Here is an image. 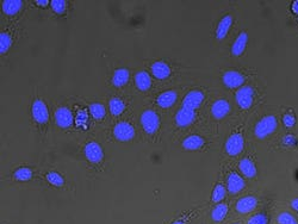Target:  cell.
Segmentation results:
<instances>
[{
  "mask_svg": "<svg viewBox=\"0 0 298 224\" xmlns=\"http://www.w3.org/2000/svg\"><path fill=\"white\" fill-rule=\"evenodd\" d=\"M204 99H205V95H204V93L202 92V91L199 90L190 91V92L185 95V98H184L183 108L196 111L197 109L203 104Z\"/></svg>",
  "mask_w": 298,
  "mask_h": 224,
  "instance_id": "obj_7",
  "label": "cell"
},
{
  "mask_svg": "<svg viewBox=\"0 0 298 224\" xmlns=\"http://www.w3.org/2000/svg\"><path fill=\"white\" fill-rule=\"evenodd\" d=\"M172 224H185V222H184L183 220H177L175 222H173Z\"/></svg>",
  "mask_w": 298,
  "mask_h": 224,
  "instance_id": "obj_39",
  "label": "cell"
},
{
  "mask_svg": "<svg viewBox=\"0 0 298 224\" xmlns=\"http://www.w3.org/2000/svg\"><path fill=\"white\" fill-rule=\"evenodd\" d=\"M283 123L286 128H292L296 124V117L292 113H285L283 116Z\"/></svg>",
  "mask_w": 298,
  "mask_h": 224,
  "instance_id": "obj_34",
  "label": "cell"
},
{
  "mask_svg": "<svg viewBox=\"0 0 298 224\" xmlns=\"http://www.w3.org/2000/svg\"><path fill=\"white\" fill-rule=\"evenodd\" d=\"M31 113H33V118L36 123L44 124L49 121V111H48L46 103L43 100H34L33 106H31Z\"/></svg>",
  "mask_w": 298,
  "mask_h": 224,
  "instance_id": "obj_6",
  "label": "cell"
},
{
  "mask_svg": "<svg viewBox=\"0 0 298 224\" xmlns=\"http://www.w3.org/2000/svg\"><path fill=\"white\" fill-rule=\"evenodd\" d=\"M247 43H248V34L246 31H242V33L236 37V39L234 41L233 45H231V54L236 57L241 56L246 50Z\"/></svg>",
  "mask_w": 298,
  "mask_h": 224,
  "instance_id": "obj_16",
  "label": "cell"
},
{
  "mask_svg": "<svg viewBox=\"0 0 298 224\" xmlns=\"http://www.w3.org/2000/svg\"><path fill=\"white\" fill-rule=\"evenodd\" d=\"M36 5L37 6H41V7H47L48 5H50L49 0H36Z\"/></svg>",
  "mask_w": 298,
  "mask_h": 224,
  "instance_id": "obj_35",
  "label": "cell"
},
{
  "mask_svg": "<svg viewBox=\"0 0 298 224\" xmlns=\"http://www.w3.org/2000/svg\"><path fill=\"white\" fill-rule=\"evenodd\" d=\"M47 180L52 184L53 186H56V187H62L65 180H63L62 175L57 172H49L47 174Z\"/></svg>",
  "mask_w": 298,
  "mask_h": 224,
  "instance_id": "obj_30",
  "label": "cell"
},
{
  "mask_svg": "<svg viewBox=\"0 0 298 224\" xmlns=\"http://www.w3.org/2000/svg\"><path fill=\"white\" fill-rule=\"evenodd\" d=\"M12 37L9 33H1L0 35V53L5 54L11 48Z\"/></svg>",
  "mask_w": 298,
  "mask_h": 224,
  "instance_id": "obj_29",
  "label": "cell"
},
{
  "mask_svg": "<svg viewBox=\"0 0 298 224\" xmlns=\"http://www.w3.org/2000/svg\"><path fill=\"white\" fill-rule=\"evenodd\" d=\"M84 154L86 159L92 164H99L104 159V151L99 143L89 142L84 148Z\"/></svg>",
  "mask_w": 298,
  "mask_h": 224,
  "instance_id": "obj_10",
  "label": "cell"
},
{
  "mask_svg": "<svg viewBox=\"0 0 298 224\" xmlns=\"http://www.w3.org/2000/svg\"><path fill=\"white\" fill-rule=\"evenodd\" d=\"M22 0H5L2 2V11L7 16H15L22 10Z\"/></svg>",
  "mask_w": 298,
  "mask_h": 224,
  "instance_id": "obj_23",
  "label": "cell"
},
{
  "mask_svg": "<svg viewBox=\"0 0 298 224\" xmlns=\"http://www.w3.org/2000/svg\"><path fill=\"white\" fill-rule=\"evenodd\" d=\"M222 81L223 84H224V86L228 87V89H239V87L241 89L242 85L246 81V78H244L243 74H241L240 72L228 71L223 74Z\"/></svg>",
  "mask_w": 298,
  "mask_h": 224,
  "instance_id": "obj_9",
  "label": "cell"
},
{
  "mask_svg": "<svg viewBox=\"0 0 298 224\" xmlns=\"http://www.w3.org/2000/svg\"><path fill=\"white\" fill-rule=\"evenodd\" d=\"M13 177L18 181H28L33 178V170L28 167H20L17 170H15Z\"/></svg>",
  "mask_w": 298,
  "mask_h": 224,
  "instance_id": "obj_26",
  "label": "cell"
},
{
  "mask_svg": "<svg viewBox=\"0 0 298 224\" xmlns=\"http://www.w3.org/2000/svg\"><path fill=\"white\" fill-rule=\"evenodd\" d=\"M109 109L113 116H121L126 110V104L118 97H112L109 100Z\"/></svg>",
  "mask_w": 298,
  "mask_h": 224,
  "instance_id": "obj_25",
  "label": "cell"
},
{
  "mask_svg": "<svg viewBox=\"0 0 298 224\" xmlns=\"http://www.w3.org/2000/svg\"><path fill=\"white\" fill-rule=\"evenodd\" d=\"M277 127H278V122H277V118L273 114L265 116L264 118L260 119L257 125H255L254 134L258 138L262 140V138H266L267 136L272 135L277 130Z\"/></svg>",
  "mask_w": 298,
  "mask_h": 224,
  "instance_id": "obj_1",
  "label": "cell"
},
{
  "mask_svg": "<svg viewBox=\"0 0 298 224\" xmlns=\"http://www.w3.org/2000/svg\"><path fill=\"white\" fill-rule=\"evenodd\" d=\"M291 207L295 210V211H297V212H298V198L292 199V202H291Z\"/></svg>",
  "mask_w": 298,
  "mask_h": 224,
  "instance_id": "obj_37",
  "label": "cell"
},
{
  "mask_svg": "<svg viewBox=\"0 0 298 224\" xmlns=\"http://www.w3.org/2000/svg\"><path fill=\"white\" fill-rule=\"evenodd\" d=\"M177 98L178 94L175 91H166V92H162L160 95H158L156 104L162 109H168L175 103Z\"/></svg>",
  "mask_w": 298,
  "mask_h": 224,
  "instance_id": "obj_19",
  "label": "cell"
},
{
  "mask_svg": "<svg viewBox=\"0 0 298 224\" xmlns=\"http://www.w3.org/2000/svg\"><path fill=\"white\" fill-rule=\"evenodd\" d=\"M205 145V140H204L202 136L199 135H190L183 141L182 146L185 150H190V151H195L202 149Z\"/></svg>",
  "mask_w": 298,
  "mask_h": 224,
  "instance_id": "obj_15",
  "label": "cell"
},
{
  "mask_svg": "<svg viewBox=\"0 0 298 224\" xmlns=\"http://www.w3.org/2000/svg\"><path fill=\"white\" fill-rule=\"evenodd\" d=\"M113 136L121 142H129L135 137V128L129 122H119L113 128Z\"/></svg>",
  "mask_w": 298,
  "mask_h": 224,
  "instance_id": "obj_3",
  "label": "cell"
},
{
  "mask_svg": "<svg viewBox=\"0 0 298 224\" xmlns=\"http://www.w3.org/2000/svg\"><path fill=\"white\" fill-rule=\"evenodd\" d=\"M236 103L243 110H248L252 108L254 101V90L252 86H242L238 90L235 94Z\"/></svg>",
  "mask_w": 298,
  "mask_h": 224,
  "instance_id": "obj_4",
  "label": "cell"
},
{
  "mask_svg": "<svg viewBox=\"0 0 298 224\" xmlns=\"http://www.w3.org/2000/svg\"><path fill=\"white\" fill-rule=\"evenodd\" d=\"M135 85H136L138 91H142V92H146L151 87L153 82H151V76L149 75V73H147L146 71H141L136 73L135 75Z\"/></svg>",
  "mask_w": 298,
  "mask_h": 224,
  "instance_id": "obj_20",
  "label": "cell"
},
{
  "mask_svg": "<svg viewBox=\"0 0 298 224\" xmlns=\"http://www.w3.org/2000/svg\"><path fill=\"white\" fill-rule=\"evenodd\" d=\"M257 205H258V199L255 198L254 196H246L242 197V198H240L238 202H236L235 209L239 213L246 215V213L254 211Z\"/></svg>",
  "mask_w": 298,
  "mask_h": 224,
  "instance_id": "obj_13",
  "label": "cell"
},
{
  "mask_svg": "<svg viewBox=\"0 0 298 224\" xmlns=\"http://www.w3.org/2000/svg\"><path fill=\"white\" fill-rule=\"evenodd\" d=\"M74 122V117L72 111L69 110L67 106H61L55 112V123L61 129H68L72 127Z\"/></svg>",
  "mask_w": 298,
  "mask_h": 224,
  "instance_id": "obj_8",
  "label": "cell"
},
{
  "mask_svg": "<svg viewBox=\"0 0 298 224\" xmlns=\"http://www.w3.org/2000/svg\"><path fill=\"white\" fill-rule=\"evenodd\" d=\"M228 210H229V207H228V205L224 204V203H220V204H217L211 211L212 221L216 223L222 222V221L227 217Z\"/></svg>",
  "mask_w": 298,
  "mask_h": 224,
  "instance_id": "obj_24",
  "label": "cell"
},
{
  "mask_svg": "<svg viewBox=\"0 0 298 224\" xmlns=\"http://www.w3.org/2000/svg\"><path fill=\"white\" fill-rule=\"evenodd\" d=\"M234 224H239V223H234Z\"/></svg>",
  "mask_w": 298,
  "mask_h": 224,
  "instance_id": "obj_40",
  "label": "cell"
},
{
  "mask_svg": "<svg viewBox=\"0 0 298 224\" xmlns=\"http://www.w3.org/2000/svg\"><path fill=\"white\" fill-rule=\"evenodd\" d=\"M195 117H196V111L183 108L182 106V108L177 111V113H175V123H177L178 127L180 128L188 127V125L195 121Z\"/></svg>",
  "mask_w": 298,
  "mask_h": 224,
  "instance_id": "obj_12",
  "label": "cell"
},
{
  "mask_svg": "<svg viewBox=\"0 0 298 224\" xmlns=\"http://www.w3.org/2000/svg\"><path fill=\"white\" fill-rule=\"evenodd\" d=\"M50 6H52L53 11L57 15H62L67 10V2L63 1V0H52L50 1Z\"/></svg>",
  "mask_w": 298,
  "mask_h": 224,
  "instance_id": "obj_31",
  "label": "cell"
},
{
  "mask_svg": "<svg viewBox=\"0 0 298 224\" xmlns=\"http://www.w3.org/2000/svg\"><path fill=\"white\" fill-rule=\"evenodd\" d=\"M239 168H240V172L244 175L246 178H254L257 175V167H255V164L252 161L251 159L248 157H244L240 161L239 164Z\"/></svg>",
  "mask_w": 298,
  "mask_h": 224,
  "instance_id": "obj_21",
  "label": "cell"
},
{
  "mask_svg": "<svg viewBox=\"0 0 298 224\" xmlns=\"http://www.w3.org/2000/svg\"><path fill=\"white\" fill-rule=\"evenodd\" d=\"M277 221H278L279 224H298L296 218H295L291 213L286 211L279 213L278 217H277Z\"/></svg>",
  "mask_w": 298,
  "mask_h": 224,
  "instance_id": "obj_32",
  "label": "cell"
},
{
  "mask_svg": "<svg viewBox=\"0 0 298 224\" xmlns=\"http://www.w3.org/2000/svg\"><path fill=\"white\" fill-rule=\"evenodd\" d=\"M151 73H153L154 78L165 80L171 75V68L164 61H156L151 65Z\"/></svg>",
  "mask_w": 298,
  "mask_h": 224,
  "instance_id": "obj_17",
  "label": "cell"
},
{
  "mask_svg": "<svg viewBox=\"0 0 298 224\" xmlns=\"http://www.w3.org/2000/svg\"><path fill=\"white\" fill-rule=\"evenodd\" d=\"M230 112V104L225 99H218L212 104L211 114L214 118L222 119Z\"/></svg>",
  "mask_w": 298,
  "mask_h": 224,
  "instance_id": "obj_14",
  "label": "cell"
},
{
  "mask_svg": "<svg viewBox=\"0 0 298 224\" xmlns=\"http://www.w3.org/2000/svg\"><path fill=\"white\" fill-rule=\"evenodd\" d=\"M225 194H227V188H225L222 184H218V185L215 186L214 191H212V202L220 204V203L225 198Z\"/></svg>",
  "mask_w": 298,
  "mask_h": 224,
  "instance_id": "obj_28",
  "label": "cell"
},
{
  "mask_svg": "<svg viewBox=\"0 0 298 224\" xmlns=\"http://www.w3.org/2000/svg\"><path fill=\"white\" fill-rule=\"evenodd\" d=\"M231 24H233V17H231L230 15L224 16V17L220 20V23H218L216 28V38L218 41H222V39H224L225 37H227V35L231 28Z\"/></svg>",
  "mask_w": 298,
  "mask_h": 224,
  "instance_id": "obj_18",
  "label": "cell"
},
{
  "mask_svg": "<svg viewBox=\"0 0 298 224\" xmlns=\"http://www.w3.org/2000/svg\"><path fill=\"white\" fill-rule=\"evenodd\" d=\"M244 146V140L243 136L240 132H234L228 137L227 142H225V151H227L228 155L230 156H236L243 150Z\"/></svg>",
  "mask_w": 298,
  "mask_h": 224,
  "instance_id": "obj_5",
  "label": "cell"
},
{
  "mask_svg": "<svg viewBox=\"0 0 298 224\" xmlns=\"http://www.w3.org/2000/svg\"><path fill=\"white\" fill-rule=\"evenodd\" d=\"M294 137H292V135H286L285 140H284V142L287 143V145H291V143H294Z\"/></svg>",
  "mask_w": 298,
  "mask_h": 224,
  "instance_id": "obj_38",
  "label": "cell"
},
{
  "mask_svg": "<svg viewBox=\"0 0 298 224\" xmlns=\"http://www.w3.org/2000/svg\"><path fill=\"white\" fill-rule=\"evenodd\" d=\"M248 224H268V217L262 212L257 213L249 218Z\"/></svg>",
  "mask_w": 298,
  "mask_h": 224,
  "instance_id": "obj_33",
  "label": "cell"
},
{
  "mask_svg": "<svg viewBox=\"0 0 298 224\" xmlns=\"http://www.w3.org/2000/svg\"><path fill=\"white\" fill-rule=\"evenodd\" d=\"M141 125L149 135L155 134L160 127V117L154 110H146L142 112L140 118Z\"/></svg>",
  "mask_w": 298,
  "mask_h": 224,
  "instance_id": "obj_2",
  "label": "cell"
},
{
  "mask_svg": "<svg viewBox=\"0 0 298 224\" xmlns=\"http://www.w3.org/2000/svg\"><path fill=\"white\" fill-rule=\"evenodd\" d=\"M130 73L127 68H118L113 72L112 75V85L115 87H123L124 85H127V82L129 81Z\"/></svg>",
  "mask_w": 298,
  "mask_h": 224,
  "instance_id": "obj_22",
  "label": "cell"
},
{
  "mask_svg": "<svg viewBox=\"0 0 298 224\" xmlns=\"http://www.w3.org/2000/svg\"><path fill=\"white\" fill-rule=\"evenodd\" d=\"M90 112H91V116L94 119H103L105 117L106 111L105 108H104L103 104L100 103H92L90 105Z\"/></svg>",
  "mask_w": 298,
  "mask_h": 224,
  "instance_id": "obj_27",
  "label": "cell"
},
{
  "mask_svg": "<svg viewBox=\"0 0 298 224\" xmlns=\"http://www.w3.org/2000/svg\"><path fill=\"white\" fill-rule=\"evenodd\" d=\"M291 11L295 13V15L298 16V0H296V1H294L291 4Z\"/></svg>",
  "mask_w": 298,
  "mask_h": 224,
  "instance_id": "obj_36",
  "label": "cell"
},
{
  "mask_svg": "<svg viewBox=\"0 0 298 224\" xmlns=\"http://www.w3.org/2000/svg\"><path fill=\"white\" fill-rule=\"evenodd\" d=\"M244 186H246V183L240 174L236 172L229 173L227 177V191L230 194H238L239 192L243 190Z\"/></svg>",
  "mask_w": 298,
  "mask_h": 224,
  "instance_id": "obj_11",
  "label": "cell"
}]
</instances>
